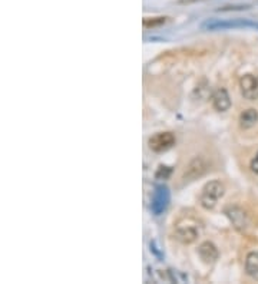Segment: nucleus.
<instances>
[{
	"mask_svg": "<svg viewBox=\"0 0 258 284\" xmlns=\"http://www.w3.org/2000/svg\"><path fill=\"white\" fill-rule=\"evenodd\" d=\"M224 194H225V185L221 181H211L204 185L200 202L205 210L211 211L217 207L218 201L223 198Z\"/></svg>",
	"mask_w": 258,
	"mask_h": 284,
	"instance_id": "obj_1",
	"label": "nucleus"
},
{
	"mask_svg": "<svg viewBox=\"0 0 258 284\" xmlns=\"http://www.w3.org/2000/svg\"><path fill=\"white\" fill-rule=\"evenodd\" d=\"M206 31H223V29H235V28H258L257 23L244 20V19H235V20H208L202 25Z\"/></svg>",
	"mask_w": 258,
	"mask_h": 284,
	"instance_id": "obj_2",
	"label": "nucleus"
},
{
	"mask_svg": "<svg viewBox=\"0 0 258 284\" xmlns=\"http://www.w3.org/2000/svg\"><path fill=\"white\" fill-rule=\"evenodd\" d=\"M206 171H208V162L201 157H195L194 159H191L185 172L182 174V181L185 184L192 183V181L201 178Z\"/></svg>",
	"mask_w": 258,
	"mask_h": 284,
	"instance_id": "obj_3",
	"label": "nucleus"
},
{
	"mask_svg": "<svg viewBox=\"0 0 258 284\" xmlns=\"http://www.w3.org/2000/svg\"><path fill=\"white\" fill-rule=\"evenodd\" d=\"M170 198H171V194H170V188L167 185H158L155 188L152 204H151V208L155 216H161L168 208Z\"/></svg>",
	"mask_w": 258,
	"mask_h": 284,
	"instance_id": "obj_4",
	"label": "nucleus"
},
{
	"mask_svg": "<svg viewBox=\"0 0 258 284\" xmlns=\"http://www.w3.org/2000/svg\"><path fill=\"white\" fill-rule=\"evenodd\" d=\"M176 144V136L172 132H158L148 139V145L154 152H165Z\"/></svg>",
	"mask_w": 258,
	"mask_h": 284,
	"instance_id": "obj_5",
	"label": "nucleus"
},
{
	"mask_svg": "<svg viewBox=\"0 0 258 284\" xmlns=\"http://www.w3.org/2000/svg\"><path fill=\"white\" fill-rule=\"evenodd\" d=\"M240 88L245 99H258V75H244L240 81Z\"/></svg>",
	"mask_w": 258,
	"mask_h": 284,
	"instance_id": "obj_6",
	"label": "nucleus"
},
{
	"mask_svg": "<svg viewBox=\"0 0 258 284\" xmlns=\"http://www.w3.org/2000/svg\"><path fill=\"white\" fill-rule=\"evenodd\" d=\"M200 235V231L195 225H178L175 230V238L182 244H192Z\"/></svg>",
	"mask_w": 258,
	"mask_h": 284,
	"instance_id": "obj_7",
	"label": "nucleus"
},
{
	"mask_svg": "<svg viewBox=\"0 0 258 284\" xmlns=\"http://www.w3.org/2000/svg\"><path fill=\"white\" fill-rule=\"evenodd\" d=\"M212 106L218 111V112H225L231 108V98L227 92V89L220 88L214 92L212 95Z\"/></svg>",
	"mask_w": 258,
	"mask_h": 284,
	"instance_id": "obj_8",
	"label": "nucleus"
},
{
	"mask_svg": "<svg viewBox=\"0 0 258 284\" xmlns=\"http://www.w3.org/2000/svg\"><path fill=\"white\" fill-rule=\"evenodd\" d=\"M198 254L201 257V260L206 264H212L218 260V250L217 247L211 243V241H204L200 247H198Z\"/></svg>",
	"mask_w": 258,
	"mask_h": 284,
	"instance_id": "obj_9",
	"label": "nucleus"
},
{
	"mask_svg": "<svg viewBox=\"0 0 258 284\" xmlns=\"http://www.w3.org/2000/svg\"><path fill=\"white\" fill-rule=\"evenodd\" d=\"M225 214H227V217L231 220V222L234 224L235 228L244 230V228L247 227V216H245V213H244L241 208H238V207H231V208H228V210L225 211Z\"/></svg>",
	"mask_w": 258,
	"mask_h": 284,
	"instance_id": "obj_10",
	"label": "nucleus"
},
{
	"mask_svg": "<svg viewBox=\"0 0 258 284\" xmlns=\"http://www.w3.org/2000/svg\"><path fill=\"white\" fill-rule=\"evenodd\" d=\"M258 122V112L254 108L245 109L240 115V125L244 129H250L253 126H256Z\"/></svg>",
	"mask_w": 258,
	"mask_h": 284,
	"instance_id": "obj_11",
	"label": "nucleus"
},
{
	"mask_svg": "<svg viewBox=\"0 0 258 284\" xmlns=\"http://www.w3.org/2000/svg\"><path fill=\"white\" fill-rule=\"evenodd\" d=\"M245 271L247 274L258 282V251H253L245 258Z\"/></svg>",
	"mask_w": 258,
	"mask_h": 284,
	"instance_id": "obj_12",
	"label": "nucleus"
},
{
	"mask_svg": "<svg viewBox=\"0 0 258 284\" xmlns=\"http://www.w3.org/2000/svg\"><path fill=\"white\" fill-rule=\"evenodd\" d=\"M167 22V17L159 16V17H145L142 20V25L148 29L151 28H158V26H162L164 23Z\"/></svg>",
	"mask_w": 258,
	"mask_h": 284,
	"instance_id": "obj_13",
	"label": "nucleus"
},
{
	"mask_svg": "<svg viewBox=\"0 0 258 284\" xmlns=\"http://www.w3.org/2000/svg\"><path fill=\"white\" fill-rule=\"evenodd\" d=\"M172 174V168L165 167V165H159L156 174H155V178L156 180H168L170 175Z\"/></svg>",
	"mask_w": 258,
	"mask_h": 284,
	"instance_id": "obj_14",
	"label": "nucleus"
},
{
	"mask_svg": "<svg viewBox=\"0 0 258 284\" xmlns=\"http://www.w3.org/2000/svg\"><path fill=\"white\" fill-rule=\"evenodd\" d=\"M242 9H248V6H245V4H244V6H242V4H241V6H224V7L220 9V12H221V10H223V12H225V10H242Z\"/></svg>",
	"mask_w": 258,
	"mask_h": 284,
	"instance_id": "obj_15",
	"label": "nucleus"
},
{
	"mask_svg": "<svg viewBox=\"0 0 258 284\" xmlns=\"http://www.w3.org/2000/svg\"><path fill=\"white\" fill-rule=\"evenodd\" d=\"M251 171L258 175V152H257V155L254 157V159L251 161Z\"/></svg>",
	"mask_w": 258,
	"mask_h": 284,
	"instance_id": "obj_16",
	"label": "nucleus"
},
{
	"mask_svg": "<svg viewBox=\"0 0 258 284\" xmlns=\"http://www.w3.org/2000/svg\"><path fill=\"white\" fill-rule=\"evenodd\" d=\"M195 1H201V0H178V4H189V3H195Z\"/></svg>",
	"mask_w": 258,
	"mask_h": 284,
	"instance_id": "obj_17",
	"label": "nucleus"
}]
</instances>
